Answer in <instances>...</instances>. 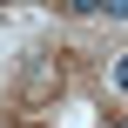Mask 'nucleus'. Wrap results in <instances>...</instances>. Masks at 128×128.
<instances>
[{"instance_id":"7ed1b4c3","label":"nucleus","mask_w":128,"mask_h":128,"mask_svg":"<svg viewBox=\"0 0 128 128\" xmlns=\"http://www.w3.org/2000/svg\"><path fill=\"white\" fill-rule=\"evenodd\" d=\"M68 7H74V14H101V0H68Z\"/></svg>"},{"instance_id":"f257e3e1","label":"nucleus","mask_w":128,"mask_h":128,"mask_svg":"<svg viewBox=\"0 0 128 128\" xmlns=\"http://www.w3.org/2000/svg\"><path fill=\"white\" fill-rule=\"evenodd\" d=\"M101 14L108 20H128V0H101Z\"/></svg>"},{"instance_id":"f03ea898","label":"nucleus","mask_w":128,"mask_h":128,"mask_svg":"<svg viewBox=\"0 0 128 128\" xmlns=\"http://www.w3.org/2000/svg\"><path fill=\"white\" fill-rule=\"evenodd\" d=\"M115 88H128V54H115Z\"/></svg>"}]
</instances>
